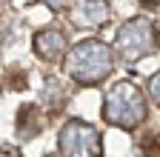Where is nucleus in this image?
<instances>
[{
	"label": "nucleus",
	"instance_id": "f257e3e1",
	"mask_svg": "<svg viewBox=\"0 0 160 157\" xmlns=\"http://www.w3.org/2000/svg\"><path fill=\"white\" fill-rule=\"evenodd\" d=\"M112 66H114V54L103 40H83L66 57V69L80 86L100 83L103 77L112 74Z\"/></svg>",
	"mask_w": 160,
	"mask_h": 157
},
{
	"label": "nucleus",
	"instance_id": "f03ea898",
	"mask_svg": "<svg viewBox=\"0 0 160 157\" xmlns=\"http://www.w3.org/2000/svg\"><path fill=\"white\" fill-rule=\"evenodd\" d=\"M103 117L112 126L120 129H134L146 120V97L134 83H117L112 86V91L106 94V106H103Z\"/></svg>",
	"mask_w": 160,
	"mask_h": 157
},
{
	"label": "nucleus",
	"instance_id": "7ed1b4c3",
	"mask_svg": "<svg viewBox=\"0 0 160 157\" xmlns=\"http://www.w3.org/2000/svg\"><path fill=\"white\" fill-rule=\"evenodd\" d=\"M157 49V29L146 17H132L117 29V52L126 63H137Z\"/></svg>",
	"mask_w": 160,
	"mask_h": 157
},
{
	"label": "nucleus",
	"instance_id": "20e7f679",
	"mask_svg": "<svg viewBox=\"0 0 160 157\" xmlns=\"http://www.w3.org/2000/svg\"><path fill=\"white\" fill-rule=\"evenodd\" d=\"M60 151L66 157H100L103 154V140L94 126L69 120L60 129Z\"/></svg>",
	"mask_w": 160,
	"mask_h": 157
},
{
	"label": "nucleus",
	"instance_id": "39448f33",
	"mask_svg": "<svg viewBox=\"0 0 160 157\" xmlns=\"http://www.w3.org/2000/svg\"><path fill=\"white\" fill-rule=\"evenodd\" d=\"M109 17V3L106 0H80L72 12V20L80 29H94Z\"/></svg>",
	"mask_w": 160,
	"mask_h": 157
},
{
	"label": "nucleus",
	"instance_id": "423d86ee",
	"mask_svg": "<svg viewBox=\"0 0 160 157\" xmlns=\"http://www.w3.org/2000/svg\"><path fill=\"white\" fill-rule=\"evenodd\" d=\"M34 52L43 60H57L66 54V34L60 29H43L34 34Z\"/></svg>",
	"mask_w": 160,
	"mask_h": 157
},
{
	"label": "nucleus",
	"instance_id": "0eeeda50",
	"mask_svg": "<svg viewBox=\"0 0 160 157\" xmlns=\"http://www.w3.org/2000/svg\"><path fill=\"white\" fill-rule=\"evenodd\" d=\"M40 131V123H37V114H34V106L26 103V106H20L17 111V137H34Z\"/></svg>",
	"mask_w": 160,
	"mask_h": 157
},
{
	"label": "nucleus",
	"instance_id": "6e6552de",
	"mask_svg": "<svg viewBox=\"0 0 160 157\" xmlns=\"http://www.w3.org/2000/svg\"><path fill=\"white\" fill-rule=\"evenodd\" d=\"M43 97H46V106H49L52 111L60 109V106H63V86H60L57 80H49L46 89H43Z\"/></svg>",
	"mask_w": 160,
	"mask_h": 157
},
{
	"label": "nucleus",
	"instance_id": "1a4fd4ad",
	"mask_svg": "<svg viewBox=\"0 0 160 157\" xmlns=\"http://www.w3.org/2000/svg\"><path fill=\"white\" fill-rule=\"evenodd\" d=\"M0 157H20V149L14 143H0Z\"/></svg>",
	"mask_w": 160,
	"mask_h": 157
},
{
	"label": "nucleus",
	"instance_id": "9d476101",
	"mask_svg": "<svg viewBox=\"0 0 160 157\" xmlns=\"http://www.w3.org/2000/svg\"><path fill=\"white\" fill-rule=\"evenodd\" d=\"M149 94H152L154 100L160 103V71H157V74L152 77V83H149Z\"/></svg>",
	"mask_w": 160,
	"mask_h": 157
},
{
	"label": "nucleus",
	"instance_id": "9b49d317",
	"mask_svg": "<svg viewBox=\"0 0 160 157\" xmlns=\"http://www.w3.org/2000/svg\"><path fill=\"white\" fill-rule=\"evenodd\" d=\"M43 3H46L49 9H54V12H60V9H66L72 0H43Z\"/></svg>",
	"mask_w": 160,
	"mask_h": 157
},
{
	"label": "nucleus",
	"instance_id": "f8f14e48",
	"mask_svg": "<svg viewBox=\"0 0 160 157\" xmlns=\"http://www.w3.org/2000/svg\"><path fill=\"white\" fill-rule=\"evenodd\" d=\"M157 3H160V0H140V6H149V9H154Z\"/></svg>",
	"mask_w": 160,
	"mask_h": 157
},
{
	"label": "nucleus",
	"instance_id": "ddd939ff",
	"mask_svg": "<svg viewBox=\"0 0 160 157\" xmlns=\"http://www.w3.org/2000/svg\"><path fill=\"white\" fill-rule=\"evenodd\" d=\"M49 157H57V154H49Z\"/></svg>",
	"mask_w": 160,
	"mask_h": 157
}]
</instances>
